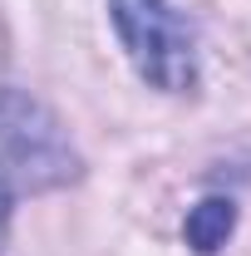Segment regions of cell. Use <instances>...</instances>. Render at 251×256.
<instances>
[{"mask_svg":"<svg viewBox=\"0 0 251 256\" xmlns=\"http://www.w3.org/2000/svg\"><path fill=\"white\" fill-rule=\"evenodd\" d=\"M79 178V158L54 124V114L34 98L5 89L0 94V246L10 232V212L20 197L64 188Z\"/></svg>","mask_w":251,"mask_h":256,"instance_id":"obj_1","label":"cell"},{"mask_svg":"<svg viewBox=\"0 0 251 256\" xmlns=\"http://www.w3.org/2000/svg\"><path fill=\"white\" fill-rule=\"evenodd\" d=\"M108 10L138 79L162 94H188L197 84V34L172 0H108Z\"/></svg>","mask_w":251,"mask_h":256,"instance_id":"obj_2","label":"cell"},{"mask_svg":"<svg viewBox=\"0 0 251 256\" xmlns=\"http://www.w3.org/2000/svg\"><path fill=\"white\" fill-rule=\"evenodd\" d=\"M232 226H236V207L222 202V197H207V202H197L188 212V246L202 252V256H212L232 236Z\"/></svg>","mask_w":251,"mask_h":256,"instance_id":"obj_3","label":"cell"}]
</instances>
